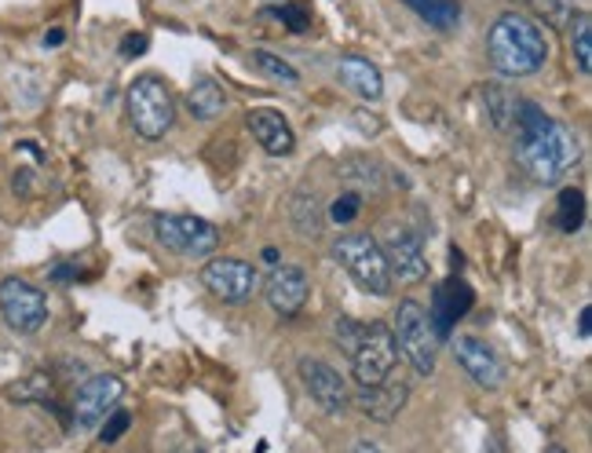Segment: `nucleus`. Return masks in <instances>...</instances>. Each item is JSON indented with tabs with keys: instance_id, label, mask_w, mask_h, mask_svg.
<instances>
[{
	"instance_id": "obj_1",
	"label": "nucleus",
	"mask_w": 592,
	"mask_h": 453,
	"mask_svg": "<svg viewBox=\"0 0 592 453\" xmlns=\"http://www.w3.org/2000/svg\"><path fill=\"white\" fill-rule=\"evenodd\" d=\"M487 55L501 77H530L549 59V44H545V30L538 22L505 11L487 33Z\"/></svg>"
},
{
	"instance_id": "obj_2",
	"label": "nucleus",
	"mask_w": 592,
	"mask_h": 453,
	"mask_svg": "<svg viewBox=\"0 0 592 453\" xmlns=\"http://www.w3.org/2000/svg\"><path fill=\"white\" fill-rule=\"evenodd\" d=\"M578 154H582V147H578L574 132L567 125H560V121H552L541 136L520 143L516 161L534 183H556L578 165Z\"/></svg>"
},
{
	"instance_id": "obj_3",
	"label": "nucleus",
	"mask_w": 592,
	"mask_h": 453,
	"mask_svg": "<svg viewBox=\"0 0 592 453\" xmlns=\"http://www.w3.org/2000/svg\"><path fill=\"white\" fill-rule=\"evenodd\" d=\"M129 121L136 136L147 143L169 136L176 125V99L161 77L147 73L129 88Z\"/></svg>"
},
{
	"instance_id": "obj_4",
	"label": "nucleus",
	"mask_w": 592,
	"mask_h": 453,
	"mask_svg": "<svg viewBox=\"0 0 592 453\" xmlns=\"http://www.w3.org/2000/svg\"><path fill=\"white\" fill-rule=\"evenodd\" d=\"M333 257L344 271L359 282V290L370 296H388L392 293V271H388L384 249L377 246L373 235H344L337 246H333Z\"/></svg>"
},
{
	"instance_id": "obj_5",
	"label": "nucleus",
	"mask_w": 592,
	"mask_h": 453,
	"mask_svg": "<svg viewBox=\"0 0 592 453\" xmlns=\"http://www.w3.org/2000/svg\"><path fill=\"white\" fill-rule=\"evenodd\" d=\"M395 351H402L406 355V362L413 370L421 373V377H432L435 373V333L428 326V312L417 304V301H402L395 307Z\"/></svg>"
},
{
	"instance_id": "obj_6",
	"label": "nucleus",
	"mask_w": 592,
	"mask_h": 453,
	"mask_svg": "<svg viewBox=\"0 0 592 453\" xmlns=\"http://www.w3.org/2000/svg\"><path fill=\"white\" fill-rule=\"evenodd\" d=\"M395 359H399V351H395L392 326H384V322L362 326L359 348L351 351V373H355V381H359V388H377V384L392 381Z\"/></svg>"
},
{
	"instance_id": "obj_7",
	"label": "nucleus",
	"mask_w": 592,
	"mask_h": 453,
	"mask_svg": "<svg viewBox=\"0 0 592 453\" xmlns=\"http://www.w3.org/2000/svg\"><path fill=\"white\" fill-rule=\"evenodd\" d=\"M154 235L176 257H212L220 249V230L209 219L198 216H158L154 219Z\"/></svg>"
},
{
	"instance_id": "obj_8",
	"label": "nucleus",
	"mask_w": 592,
	"mask_h": 453,
	"mask_svg": "<svg viewBox=\"0 0 592 453\" xmlns=\"http://www.w3.org/2000/svg\"><path fill=\"white\" fill-rule=\"evenodd\" d=\"M0 315L15 333H37L48 322V301L37 285L22 279H4L0 282Z\"/></svg>"
},
{
	"instance_id": "obj_9",
	"label": "nucleus",
	"mask_w": 592,
	"mask_h": 453,
	"mask_svg": "<svg viewBox=\"0 0 592 453\" xmlns=\"http://www.w3.org/2000/svg\"><path fill=\"white\" fill-rule=\"evenodd\" d=\"M256 279L260 274L253 271V263L245 260H231V257H216L201 268V282L212 296H220L223 304H245L256 293Z\"/></svg>"
},
{
	"instance_id": "obj_10",
	"label": "nucleus",
	"mask_w": 592,
	"mask_h": 453,
	"mask_svg": "<svg viewBox=\"0 0 592 453\" xmlns=\"http://www.w3.org/2000/svg\"><path fill=\"white\" fill-rule=\"evenodd\" d=\"M121 395H125V381L114 377V373L88 377L81 388L74 392V424L77 428H96L121 403Z\"/></svg>"
},
{
	"instance_id": "obj_11",
	"label": "nucleus",
	"mask_w": 592,
	"mask_h": 453,
	"mask_svg": "<svg viewBox=\"0 0 592 453\" xmlns=\"http://www.w3.org/2000/svg\"><path fill=\"white\" fill-rule=\"evenodd\" d=\"M388 271H392V282L399 279L402 285H421L428 282V252H424V241L413 235V230L399 227L392 230L384 246Z\"/></svg>"
},
{
	"instance_id": "obj_12",
	"label": "nucleus",
	"mask_w": 592,
	"mask_h": 453,
	"mask_svg": "<svg viewBox=\"0 0 592 453\" xmlns=\"http://www.w3.org/2000/svg\"><path fill=\"white\" fill-rule=\"evenodd\" d=\"M472 301H476V296H472V290H468V282L457 279V274L435 285V290H432V307H428V326H432L435 340H446L454 333L457 318L468 315Z\"/></svg>"
},
{
	"instance_id": "obj_13",
	"label": "nucleus",
	"mask_w": 592,
	"mask_h": 453,
	"mask_svg": "<svg viewBox=\"0 0 592 453\" xmlns=\"http://www.w3.org/2000/svg\"><path fill=\"white\" fill-rule=\"evenodd\" d=\"M308 293H311V282H308V271L304 268H293V263H282L267 274L264 282V296L271 304L275 315L282 318H293L300 307L308 304Z\"/></svg>"
},
{
	"instance_id": "obj_14",
	"label": "nucleus",
	"mask_w": 592,
	"mask_h": 453,
	"mask_svg": "<svg viewBox=\"0 0 592 453\" xmlns=\"http://www.w3.org/2000/svg\"><path fill=\"white\" fill-rule=\"evenodd\" d=\"M300 381H304L308 395L315 399L326 414H340L348 406V384L329 362L322 359H304L300 362Z\"/></svg>"
},
{
	"instance_id": "obj_15",
	"label": "nucleus",
	"mask_w": 592,
	"mask_h": 453,
	"mask_svg": "<svg viewBox=\"0 0 592 453\" xmlns=\"http://www.w3.org/2000/svg\"><path fill=\"white\" fill-rule=\"evenodd\" d=\"M454 355L461 362V370L472 377L479 388L494 392L501 388V381H505V366H501V359L494 355V348H487V340L479 337H457L454 340Z\"/></svg>"
},
{
	"instance_id": "obj_16",
	"label": "nucleus",
	"mask_w": 592,
	"mask_h": 453,
	"mask_svg": "<svg viewBox=\"0 0 592 453\" xmlns=\"http://www.w3.org/2000/svg\"><path fill=\"white\" fill-rule=\"evenodd\" d=\"M245 125H249L253 139L260 143V147L271 154V158H286V154H293L297 136H293L289 121L278 114V110H249Z\"/></svg>"
},
{
	"instance_id": "obj_17",
	"label": "nucleus",
	"mask_w": 592,
	"mask_h": 453,
	"mask_svg": "<svg viewBox=\"0 0 592 453\" xmlns=\"http://www.w3.org/2000/svg\"><path fill=\"white\" fill-rule=\"evenodd\" d=\"M410 399V388L402 381H384L377 384V388H362L359 395H355V406L370 417V421L377 424H392L395 417L402 414V406H406Z\"/></svg>"
},
{
	"instance_id": "obj_18",
	"label": "nucleus",
	"mask_w": 592,
	"mask_h": 453,
	"mask_svg": "<svg viewBox=\"0 0 592 453\" xmlns=\"http://www.w3.org/2000/svg\"><path fill=\"white\" fill-rule=\"evenodd\" d=\"M337 73H340V81L348 84L355 95L366 99V103H377L381 92H384L381 70H377L370 59H362V55H344V59L337 63Z\"/></svg>"
},
{
	"instance_id": "obj_19",
	"label": "nucleus",
	"mask_w": 592,
	"mask_h": 453,
	"mask_svg": "<svg viewBox=\"0 0 592 453\" xmlns=\"http://www.w3.org/2000/svg\"><path fill=\"white\" fill-rule=\"evenodd\" d=\"M187 110H191L194 121H216L223 110H227V92L212 81V77H201L187 92Z\"/></svg>"
},
{
	"instance_id": "obj_20",
	"label": "nucleus",
	"mask_w": 592,
	"mask_h": 453,
	"mask_svg": "<svg viewBox=\"0 0 592 453\" xmlns=\"http://www.w3.org/2000/svg\"><path fill=\"white\" fill-rule=\"evenodd\" d=\"M402 4H410L413 15H421L428 26L443 33L461 26V4H457V0H402Z\"/></svg>"
},
{
	"instance_id": "obj_21",
	"label": "nucleus",
	"mask_w": 592,
	"mask_h": 453,
	"mask_svg": "<svg viewBox=\"0 0 592 453\" xmlns=\"http://www.w3.org/2000/svg\"><path fill=\"white\" fill-rule=\"evenodd\" d=\"M552 125V117L545 114V110L534 103V99H516V106H512V128H516V139H534L541 136L545 128Z\"/></svg>"
},
{
	"instance_id": "obj_22",
	"label": "nucleus",
	"mask_w": 592,
	"mask_h": 453,
	"mask_svg": "<svg viewBox=\"0 0 592 453\" xmlns=\"http://www.w3.org/2000/svg\"><path fill=\"white\" fill-rule=\"evenodd\" d=\"M556 227L563 230V235H574V230H582L585 224V194L578 191V186H563L560 197H556Z\"/></svg>"
},
{
	"instance_id": "obj_23",
	"label": "nucleus",
	"mask_w": 592,
	"mask_h": 453,
	"mask_svg": "<svg viewBox=\"0 0 592 453\" xmlns=\"http://www.w3.org/2000/svg\"><path fill=\"white\" fill-rule=\"evenodd\" d=\"M8 399L11 403H48L52 399V377L48 373H30V377L11 384Z\"/></svg>"
},
{
	"instance_id": "obj_24",
	"label": "nucleus",
	"mask_w": 592,
	"mask_h": 453,
	"mask_svg": "<svg viewBox=\"0 0 592 453\" xmlns=\"http://www.w3.org/2000/svg\"><path fill=\"white\" fill-rule=\"evenodd\" d=\"M512 106H516V95L501 84H490L487 88V110H490V125L498 132H509L512 128Z\"/></svg>"
},
{
	"instance_id": "obj_25",
	"label": "nucleus",
	"mask_w": 592,
	"mask_h": 453,
	"mask_svg": "<svg viewBox=\"0 0 592 453\" xmlns=\"http://www.w3.org/2000/svg\"><path fill=\"white\" fill-rule=\"evenodd\" d=\"M571 52H574V59H578V70L589 77V73H592V19H589V15H578V19H574Z\"/></svg>"
},
{
	"instance_id": "obj_26",
	"label": "nucleus",
	"mask_w": 592,
	"mask_h": 453,
	"mask_svg": "<svg viewBox=\"0 0 592 453\" xmlns=\"http://www.w3.org/2000/svg\"><path fill=\"white\" fill-rule=\"evenodd\" d=\"M293 219H297V227H300V235H319L322 230V219H319V202H315V194H297L293 197Z\"/></svg>"
},
{
	"instance_id": "obj_27",
	"label": "nucleus",
	"mask_w": 592,
	"mask_h": 453,
	"mask_svg": "<svg viewBox=\"0 0 592 453\" xmlns=\"http://www.w3.org/2000/svg\"><path fill=\"white\" fill-rule=\"evenodd\" d=\"M253 66L256 70H264L267 77H275V81H282V84H300V73L289 66L286 59H278V55L271 52H253Z\"/></svg>"
},
{
	"instance_id": "obj_28",
	"label": "nucleus",
	"mask_w": 592,
	"mask_h": 453,
	"mask_svg": "<svg viewBox=\"0 0 592 453\" xmlns=\"http://www.w3.org/2000/svg\"><path fill=\"white\" fill-rule=\"evenodd\" d=\"M359 208H362V197L355 194V191H348V194H340L337 202L329 205V219L337 227H348L355 216H359Z\"/></svg>"
},
{
	"instance_id": "obj_29",
	"label": "nucleus",
	"mask_w": 592,
	"mask_h": 453,
	"mask_svg": "<svg viewBox=\"0 0 592 453\" xmlns=\"http://www.w3.org/2000/svg\"><path fill=\"white\" fill-rule=\"evenodd\" d=\"M278 19H282V26L286 30H293V33H304L311 26V15H308V8L304 4H289L282 11H275Z\"/></svg>"
},
{
	"instance_id": "obj_30",
	"label": "nucleus",
	"mask_w": 592,
	"mask_h": 453,
	"mask_svg": "<svg viewBox=\"0 0 592 453\" xmlns=\"http://www.w3.org/2000/svg\"><path fill=\"white\" fill-rule=\"evenodd\" d=\"M359 337H362V322H351V318H337V344L348 351L359 348Z\"/></svg>"
},
{
	"instance_id": "obj_31",
	"label": "nucleus",
	"mask_w": 592,
	"mask_h": 453,
	"mask_svg": "<svg viewBox=\"0 0 592 453\" xmlns=\"http://www.w3.org/2000/svg\"><path fill=\"white\" fill-rule=\"evenodd\" d=\"M129 424H132V414L129 410L110 414V421H107L103 432H99V439H103V443H118V439L129 432Z\"/></svg>"
},
{
	"instance_id": "obj_32",
	"label": "nucleus",
	"mask_w": 592,
	"mask_h": 453,
	"mask_svg": "<svg viewBox=\"0 0 592 453\" xmlns=\"http://www.w3.org/2000/svg\"><path fill=\"white\" fill-rule=\"evenodd\" d=\"M545 15H549V22L552 26H563V15H567V4H560V0H534Z\"/></svg>"
},
{
	"instance_id": "obj_33",
	"label": "nucleus",
	"mask_w": 592,
	"mask_h": 453,
	"mask_svg": "<svg viewBox=\"0 0 592 453\" xmlns=\"http://www.w3.org/2000/svg\"><path fill=\"white\" fill-rule=\"evenodd\" d=\"M143 52H147V37H143V33H129L125 44H121V55H125V59H136Z\"/></svg>"
},
{
	"instance_id": "obj_34",
	"label": "nucleus",
	"mask_w": 592,
	"mask_h": 453,
	"mask_svg": "<svg viewBox=\"0 0 592 453\" xmlns=\"http://www.w3.org/2000/svg\"><path fill=\"white\" fill-rule=\"evenodd\" d=\"M52 279L55 282H74L77 279V268H70V263H59V268H52Z\"/></svg>"
},
{
	"instance_id": "obj_35",
	"label": "nucleus",
	"mask_w": 592,
	"mask_h": 453,
	"mask_svg": "<svg viewBox=\"0 0 592 453\" xmlns=\"http://www.w3.org/2000/svg\"><path fill=\"white\" fill-rule=\"evenodd\" d=\"M66 41V30H59V26H55V30H48V33H44V48H59V44Z\"/></svg>"
},
{
	"instance_id": "obj_36",
	"label": "nucleus",
	"mask_w": 592,
	"mask_h": 453,
	"mask_svg": "<svg viewBox=\"0 0 592 453\" xmlns=\"http://www.w3.org/2000/svg\"><path fill=\"white\" fill-rule=\"evenodd\" d=\"M592 333V312L582 307V315H578V337H589Z\"/></svg>"
},
{
	"instance_id": "obj_37",
	"label": "nucleus",
	"mask_w": 592,
	"mask_h": 453,
	"mask_svg": "<svg viewBox=\"0 0 592 453\" xmlns=\"http://www.w3.org/2000/svg\"><path fill=\"white\" fill-rule=\"evenodd\" d=\"M351 453H384V450L377 446V443H359V446H355Z\"/></svg>"
},
{
	"instance_id": "obj_38",
	"label": "nucleus",
	"mask_w": 592,
	"mask_h": 453,
	"mask_svg": "<svg viewBox=\"0 0 592 453\" xmlns=\"http://www.w3.org/2000/svg\"><path fill=\"white\" fill-rule=\"evenodd\" d=\"M264 260H267V263H278V249L267 246V249H264Z\"/></svg>"
},
{
	"instance_id": "obj_39",
	"label": "nucleus",
	"mask_w": 592,
	"mask_h": 453,
	"mask_svg": "<svg viewBox=\"0 0 592 453\" xmlns=\"http://www.w3.org/2000/svg\"><path fill=\"white\" fill-rule=\"evenodd\" d=\"M545 453H567L563 446H549V450H545Z\"/></svg>"
}]
</instances>
